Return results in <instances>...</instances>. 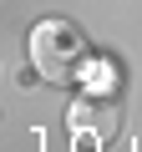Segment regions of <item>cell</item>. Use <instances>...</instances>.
<instances>
[{
    "mask_svg": "<svg viewBox=\"0 0 142 152\" xmlns=\"http://www.w3.org/2000/svg\"><path fill=\"white\" fill-rule=\"evenodd\" d=\"M31 66L51 86H71L86 76V36L71 20H41L31 31Z\"/></svg>",
    "mask_w": 142,
    "mask_h": 152,
    "instance_id": "6da1fadb",
    "label": "cell"
},
{
    "mask_svg": "<svg viewBox=\"0 0 142 152\" xmlns=\"http://www.w3.org/2000/svg\"><path fill=\"white\" fill-rule=\"evenodd\" d=\"M71 127H76L81 137L91 132L97 142H112V137H117V127H122V107H117V96H112V91H102V96H91V91H86L76 107H71Z\"/></svg>",
    "mask_w": 142,
    "mask_h": 152,
    "instance_id": "7a4b0ae2",
    "label": "cell"
}]
</instances>
